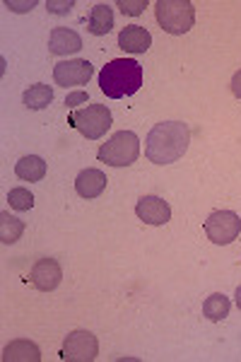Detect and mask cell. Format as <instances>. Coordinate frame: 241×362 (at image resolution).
<instances>
[{
  "instance_id": "cell-3",
  "label": "cell",
  "mask_w": 241,
  "mask_h": 362,
  "mask_svg": "<svg viewBox=\"0 0 241 362\" xmlns=\"http://www.w3.org/2000/svg\"><path fill=\"white\" fill-rule=\"evenodd\" d=\"M155 17L164 32L181 37L196 25V8L191 0H157Z\"/></svg>"
},
{
  "instance_id": "cell-22",
  "label": "cell",
  "mask_w": 241,
  "mask_h": 362,
  "mask_svg": "<svg viewBox=\"0 0 241 362\" xmlns=\"http://www.w3.org/2000/svg\"><path fill=\"white\" fill-rule=\"evenodd\" d=\"M73 5H75L73 0H68V3H54V0H49V3H46V10L54 15H66V13H70Z\"/></svg>"
},
{
  "instance_id": "cell-18",
  "label": "cell",
  "mask_w": 241,
  "mask_h": 362,
  "mask_svg": "<svg viewBox=\"0 0 241 362\" xmlns=\"http://www.w3.org/2000/svg\"><path fill=\"white\" fill-rule=\"evenodd\" d=\"M229 309H232V302H229V297L222 293L210 295L208 300L203 302V314L210 321H215V324L217 321H225L229 317Z\"/></svg>"
},
{
  "instance_id": "cell-10",
  "label": "cell",
  "mask_w": 241,
  "mask_h": 362,
  "mask_svg": "<svg viewBox=\"0 0 241 362\" xmlns=\"http://www.w3.org/2000/svg\"><path fill=\"white\" fill-rule=\"evenodd\" d=\"M135 215L143 220L145 225H167L172 220V208L160 196H143L135 206Z\"/></svg>"
},
{
  "instance_id": "cell-6",
  "label": "cell",
  "mask_w": 241,
  "mask_h": 362,
  "mask_svg": "<svg viewBox=\"0 0 241 362\" xmlns=\"http://www.w3.org/2000/svg\"><path fill=\"white\" fill-rule=\"evenodd\" d=\"M203 230L210 242L217 244V247H225V244H232L234 239L239 237L241 218L237 213H232V210H215V213H210V218L205 220Z\"/></svg>"
},
{
  "instance_id": "cell-17",
  "label": "cell",
  "mask_w": 241,
  "mask_h": 362,
  "mask_svg": "<svg viewBox=\"0 0 241 362\" xmlns=\"http://www.w3.org/2000/svg\"><path fill=\"white\" fill-rule=\"evenodd\" d=\"M22 102H25V107L32 109V112H41V109H46L51 102H54V90H51L49 85H41V83L39 85H32L25 92Z\"/></svg>"
},
{
  "instance_id": "cell-25",
  "label": "cell",
  "mask_w": 241,
  "mask_h": 362,
  "mask_svg": "<svg viewBox=\"0 0 241 362\" xmlns=\"http://www.w3.org/2000/svg\"><path fill=\"white\" fill-rule=\"evenodd\" d=\"M34 5H37V3H34V0H32V3H27V5H15V3H10V0H8V3H5V8L17 10V13H25V10H32Z\"/></svg>"
},
{
  "instance_id": "cell-26",
  "label": "cell",
  "mask_w": 241,
  "mask_h": 362,
  "mask_svg": "<svg viewBox=\"0 0 241 362\" xmlns=\"http://www.w3.org/2000/svg\"><path fill=\"white\" fill-rule=\"evenodd\" d=\"M234 302H237V307L241 309V285L237 288V295H234Z\"/></svg>"
},
{
  "instance_id": "cell-11",
  "label": "cell",
  "mask_w": 241,
  "mask_h": 362,
  "mask_svg": "<svg viewBox=\"0 0 241 362\" xmlns=\"http://www.w3.org/2000/svg\"><path fill=\"white\" fill-rule=\"evenodd\" d=\"M82 49V37L75 29L68 27H56L49 37V51L54 56H70V54H78Z\"/></svg>"
},
{
  "instance_id": "cell-8",
  "label": "cell",
  "mask_w": 241,
  "mask_h": 362,
  "mask_svg": "<svg viewBox=\"0 0 241 362\" xmlns=\"http://www.w3.org/2000/svg\"><path fill=\"white\" fill-rule=\"evenodd\" d=\"M94 75V68L90 61L85 58H70V61H61L56 63L54 68V80L56 85L61 87H80V85H87L90 78Z\"/></svg>"
},
{
  "instance_id": "cell-24",
  "label": "cell",
  "mask_w": 241,
  "mask_h": 362,
  "mask_svg": "<svg viewBox=\"0 0 241 362\" xmlns=\"http://www.w3.org/2000/svg\"><path fill=\"white\" fill-rule=\"evenodd\" d=\"M232 92H234V97L241 99V70L234 73V78H232Z\"/></svg>"
},
{
  "instance_id": "cell-21",
  "label": "cell",
  "mask_w": 241,
  "mask_h": 362,
  "mask_svg": "<svg viewBox=\"0 0 241 362\" xmlns=\"http://www.w3.org/2000/svg\"><path fill=\"white\" fill-rule=\"evenodd\" d=\"M116 8H121L123 15L135 17V15H140L145 8H148V0H119V3H116Z\"/></svg>"
},
{
  "instance_id": "cell-9",
  "label": "cell",
  "mask_w": 241,
  "mask_h": 362,
  "mask_svg": "<svg viewBox=\"0 0 241 362\" xmlns=\"http://www.w3.org/2000/svg\"><path fill=\"white\" fill-rule=\"evenodd\" d=\"M63 280V268L56 259H39L29 271V283L39 293H54Z\"/></svg>"
},
{
  "instance_id": "cell-15",
  "label": "cell",
  "mask_w": 241,
  "mask_h": 362,
  "mask_svg": "<svg viewBox=\"0 0 241 362\" xmlns=\"http://www.w3.org/2000/svg\"><path fill=\"white\" fill-rule=\"evenodd\" d=\"M15 174L22 181H29V184H34V181H41V179L46 177V162L41 160L39 155H27V157H22V160L15 165Z\"/></svg>"
},
{
  "instance_id": "cell-20",
  "label": "cell",
  "mask_w": 241,
  "mask_h": 362,
  "mask_svg": "<svg viewBox=\"0 0 241 362\" xmlns=\"http://www.w3.org/2000/svg\"><path fill=\"white\" fill-rule=\"evenodd\" d=\"M8 201H10V208L20 210V213H22V210H32L34 208V196L29 194L25 186H15V189H10Z\"/></svg>"
},
{
  "instance_id": "cell-14",
  "label": "cell",
  "mask_w": 241,
  "mask_h": 362,
  "mask_svg": "<svg viewBox=\"0 0 241 362\" xmlns=\"http://www.w3.org/2000/svg\"><path fill=\"white\" fill-rule=\"evenodd\" d=\"M5 362H39L41 350L32 341H13L3 350Z\"/></svg>"
},
{
  "instance_id": "cell-12",
  "label": "cell",
  "mask_w": 241,
  "mask_h": 362,
  "mask_svg": "<svg viewBox=\"0 0 241 362\" xmlns=\"http://www.w3.org/2000/svg\"><path fill=\"white\" fill-rule=\"evenodd\" d=\"M107 181L109 179L102 169H85L75 179V191H78V196L90 201V198H97L107 191Z\"/></svg>"
},
{
  "instance_id": "cell-1",
  "label": "cell",
  "mask_w": 241,
  "mask_h": 362,
  "mask_svg": "<svg viewBox=\"0 0 241 362\" xmlns=\"http://www.w3.org/2000/svg\"><path fill=\"white\" fill-rule=\"evenodd\" d=\"M191 143V128L184 121H164L150 131L145 140V157L155 165H172L181 160Z\"/></svg>"
},
{
  "instance_id": "cell-23",
  "label": "cell",
  "mask_w": 241,
  "mask_h": 362,
  "mask_svg": "<svg viewBox=\"0 0 241 362\" xmlns=\"http://www.w3.org/2000/svg\"><path fill=\"white\" fill-rule=\"evenodd\" d=\"M80 104H87V92L78 90V92H73V95L66 97V107L68 109H78Z\"/></svg>"
},
{
  "instance_id": "cell-2",
  "label": "cell",
  "mask_w": 241,
  "mask_h": 362,
  "mask_svg": "<svg viewBox=\"0 0 241 362\" xmlns=\"http://www.w3.org/2000/svg\"><path fill=\"white\" fill-rule=\"evenodd\" d=\"M99 87L111 99L131 97L143 87V66L135 58H114L99 73Z\"/></svg>"
},
{
  "instance_id": "cell-7",
  "label": "cell",
  "mask_w": 241,
  "mask_h": 362,
  "mask_svg": "<svg viewBox=\"0 0 241 362\" xmlns=\"http://www.w3.org/2000/svg\"><path fill=\"white\" fill-rule=\"evenodd\" d=\"M99 355L97 336L85 329H78L66 336L61 348V358L66 362H92Z\"/></svg>"
},
{
  "instance_id": "cell-13",
  "label": "cell",
  "mask_w": 241,
  "mask_h": 362,
  "mask_svg": "<svg viewBox=\"0 0 241 362\" xmlns=\"http://www.w3.org/2000/svg\"><path fill=\"white\" fill-rule=\"evenodd\" d=\"M119 46L126 54H145L152 46V34L140 25H128L119 34Z\"/></svg>"
},
{
  "instance_id": "cell-4",
  "label": "cell",
  "mask_w": 241,
  "mask_h": 362,
  "mask_svg": "<svg viewBox=\"0 0 241 362\" xmlns=\"http://www.w3.org/2000/svg\"><path fill=\"white\" fill-rule=\"evenodd\" d=\"M97 157L109 167H131L140 157V140L133 131H119L107 143H102Z\"/></svg>"
},
{
  "instance_id": "cell-5",
  "label": "cell",
  "mask_w": 241,
  "mask_h": 362,
  "mask_svg": "<svg viewBox=\"0 0 241 362\" xmlns=\"http://www.w3.org/2000/svg\"><path fill=\"white\" fill-rule=\"evenodd\" d=\"M68 124L78 128L87 140H97L109 131L114 119H111V112L104 104H87V107L70 112Z\"/></svg>"
},
{
  "instance_id": "cell-16",
  "label": "cell",
  "mask_w": 241,
  "mask_h": 362,
  "mask_svg": "<svg viewBox=\"0 0 241 362\" xmlns=\"http://www.w3.org/2000/svg\"><path fill=\"white\" fill-rule=\"evenodd\" d=\"M111 27H114V10L104 3L94 5L90 15V27L87 29H90L94 37H104V34L111 32Z\"/></svg>"
},
{
  "instance_id": "cell-19",
  "label": "cell",
  "mask_w": 241,
  "mask_h": 362,
  "mask_svg": "<svg viewBox=\"0 0 241 362\" xmlns=\"http://www.w3.org/2000/svg\"><path fill=\"white\" fill-rule=\"evenodd\" d=\"M22 235H25V223L10 213H0V242L15 244Z\"/></svg>"
}]
</instances>
